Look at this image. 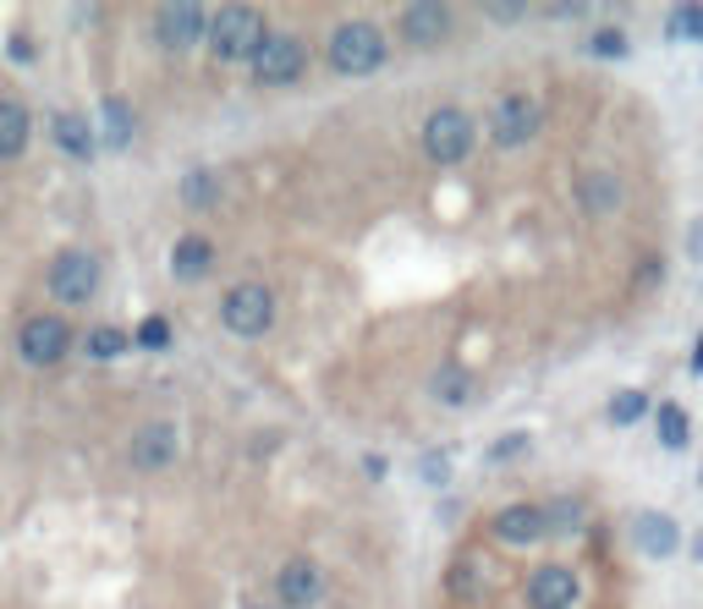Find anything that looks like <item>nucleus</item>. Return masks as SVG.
Masks as SVG:
<instances>
[{"instance_id":"nucleus-1","label":"nucleus","mask_w":703,"mask_h":609,"mask_svg":"<svg viewBox=\"0 0 703 609\" xmlns=\"http://www.w3.org/2000/svg\"><path fill=\"white\" fill-rule=\"evenodd\" d=\"M330 72L335 78H369L385 67V34L374 23H341L330 34Z\"/></svg>"},{"instance_id":"nucleus-2","label":"nucleus","mask_w":703,"mask_h":609,"mask_svg":"<svg viewBox=\"0 0 703 609\" xmlns=\"http://www.w3.org/2000/svg\"><path fill=\"white\" fill-rule=\"evenodd\" d=\"M264 18L253 12V7H220L215 18H209V50H215V61H226V67H237V61H253V50L264 45Z\"/></svg>"},{"instance_id":"nucleus-3","label":"nucleus","mask_w":703,"mask_h":609,"mask_svg":"<svg viewBox=\"0 0 703 609\" xmlns=\"http://www.w3.org/2000/svg\"><path fill=\"white\" fill-rule=\"evenodd\" d=\"M253 78L258 83H269V89H291V83H302L308 78V45L297 39V34H264V45L253 50Z\"/></svg>"},{"instance_id":"nucleus-4","label":"nucleus","mask_w":703,"mask_h":609,"mask_svg":"<svg viewBox=\"0 0 703 609\" xmlns=\"http://www.w3.org/2000/svg\"><path fill=\"white\" fill-rule=\"evenodd\" d=\"M473 138H479V127H473V116L457 111V105H440V111L424 122V154H429L435 165H462V160L473 154Z\"/></svg>"},{"instance_id":"nucleus-5","label":"nucleus","mask_w":703,"mask_h":609,"mask_svg":"<svg viewBox=\"0 0 703 609\" xmlns=\"http://www.w3.org/2000/svg\"><path fill=\"white\" fill-rule=\"evenodd\" d=\"M45 280H50V297H56V302L83 308V302L100 297V258L83 253V248H67V253H56V264H50Z\"/></svg>"},{"instance_id":"nucleus-6","label":"nucleus","mask_w":703,"mask_h":609,"mask_svg":"<svg viewBox=\"0 0 703 609\" xmlns=\"http://www.w3.org/2000/svg\"><path fill=\"white\" fill-rule=\"evenodd\" d=\"M220 324L231 330V335H242V341H253V335H264L269 324H275V291L269 286H231L226 297H220Z\"/></svg>"},{"instance_id":"nucleus-7","label":"nucleus","mask_w":703,"mask_h":609,"mask_svg":"<svg viewBox=\"0 0 703 609\" xmlns=\"http://www.w3.org/2000/svg\"><path fill=\"white\" fill-rule=\"evenodd\" d=\"M539 127H544V105L528 100V94H506V100L489 111V138H495L500 149H522L528 138H539Z\"/></svg>"},{"instance_id":"nucleus-8","label":"nucleus","mask_w":703,"mask_h":609,"mask_svg":"<svg viewBox=\"0 0 703 609\" xmlns=\"http://www.w3.org/2000/svg\"><path fill=\"white\" fill-rule=\"evenodd\" d=\"M18 346H23V357H28L34 368H56V363L72 352V330H67V319H56V313H34V319L23 324Z\"/></svg>"},{"instance_id":"nucleus-9","label":"nucleus","mask_w":703,"mask_h":609,"mask_svg":"<svg viewBox=\"0 0 703 609\" xmlns=\"http://www.w3.org/2000/svg\"><path fill=\"white\" fill-rule=\"evenodd\" d=\"M176 450H182V434H176V423H143L138 434H132V445H127V461H132V472H165L171 461H176Z\"/></svg>"},{"instance_id":"nucleus-10","label":"nucleus","mask_w":703,"mask_h":609,"mask_svg":"<svg viewBox=\"0 0 703 609\" xmlns=\"http://www.w3.org/2000/svg\"><path fill=\"white\" fill-rule=\"evenodd\" d=\"M154 39L165 50H193L198 39H209V12L193 7V0H182V7H160L154 12Z\"/></svg>"},{"instance_id":"nucleus-11","label":"nucleus","mask_w":703,"mask_h":609,"mask_svg":"<svg viewBox=\"0 0 703 609\" xmlns=\"http://www.w3.org/2000/svg\"><path fill=\"white\" fill-rule=\"evenodd\" d=\"M275 593H280L286 609H313V604H324V565L308 560V554L286 560L280 576H275Z\"/></svg>"},{"instance_id":"nucleus-12","label":"nucleus","mask_w":703,"mask_h":609,"mask_svg":"<svg viewBox=\"0 0 703 609\" xmlns=\"http://www.w3.org/2000/svg\"><path fill=\"white\" fill-rule=\"evenodd\" d=\"M528 604L533 609H572L577 604V576L566 565H539L528 582Z\"/></svg>"},{"instance_id":"nucleus-13","label":"nucleus","mask_w":703,"mask_h":609,"mask_svg":"<svg viewBox=\"0 0 703 609\" xmlns=\"http://www.w3.org/2000/svg\"><path fill=\"white\" fill-rule=\"evenodd\" d=\"M632 543H637L648 560H670V554L681 549V532H676V521H670L665 510H643V516L632 521Z\"/></svg>"},{"instance_id":"nucleus-14","label":"nucleus","mask_w":703,"mask_h":609,"mask_svg":"<svg viewBox=\"0 0 703 609\" xmlns=\"http://www.w3.org/2000/svg\"><path fill=\"white\" fill-rule=\"evenodd\" d=\"M446 34H451V12L435 7V0H424V7H407V12H402V39H407V45L429 50V45H440Z\"/></svg>"},{"instance_id":"nucleus-15","label":"nucleus","mask_w":703,"mask_h":609,"mask_svg":"<svg viewBox=\"0 0 703 609\" xmlns=\"http://www.w3.org/2000/svg\"><path fill=\"white\" fill-rule=\"evenodd\" d=\"M550 527H544V505H506L500 516H495V538L500 543H539Z\"/></svg>"},{"instance_id":"nucleus-16","label":"nucleus","mask_w":703,"mask_h":609,"mask_svg":"<svg viewBox=\"0 0 703 609\" xmlns=\"http://www.w3.org/2000/svg\"><path fill=\"white\" fill-rule=\"evenodd\" d=\"M577 198H583V209H588V215H615V209H621V198H626V187H621V176H615V171H588V176L577 182Z\"/></svg>"},{"instance_id":"nucleus-17","label":"nucleus","mask_w":703,"mask_h":609,"mask_svg":"<svg viewBox=\"0 0 703 609\" xmlns=\"http://www.w3.org/2000/svg\"><path fill=\"white\" fill-rule=\"evenodd\" d=\"M50 133H56V143H61L72 160H94V154H100V133H94V122H83V116H72V111H61V116L50 122Z\"/></svg>"},{"instance_id":"nucleus-18","label":"nucleus","mask_w":703,"mask_h":609,"mask_svg":"<svg viewBox=\"0 0 703 609\" xmlns=\"http://www.w3.org/2000/svg\"><path fill=\"white\" fill-rule=\"evenodd\" d=\"M209 269H215V242L209 237H182L171 248V275L176 280H204Z\"/></svg>"},{"instance_id":"nucleus-19","label":"nucleus","mask_w":703,"mask_h":609,"mask_svg":"<svg viewBox=\"0 0 703 609\" xmlns=\"http://www.w3.org/2000/svg\"><path fill=\"white\" fill-rule=\"evenodd\" d=\"M132 127H138L132 105H127L122 94H111V100L100 105V133H105L100 143H105V149H127V143H132Z\"/></svg>"},{"instance_id":"nucleus-20","label":"nucleus","mask_w":703,"mask_h":609,"mask_svg":"<svg viewBox=\"0 0 703 609\" xmlns=\"http://www.w3.org/2000/svg\"><path fill=\"white\" fill-rule=\"evenodd\" d=\"M28 111L18 100H0V160H18L28 149Z\"/></svg>"},{"instance_id":"nucleus-21","label":"nucleus","mask_w":703,"mask_h":609,"mask_svg":"<svg viewBox=\"0 0 703 609\" xmlns=\"http://www.w3.org/2000/svg\"><path fill=\"white\" fill-rule=\"evenodd\" d=\"M429 395L446 401V406H468V401H473V374L451 363V368H440V374L429 379Z\"/></svg>"},{"instance_id":"nucleus-22","label":"nucleus","mask_w":703,"mask_h":609,"mask_svg":"<svg viewBox=\"0 0 703 609\" xmlns=\"http://www.w3.org/2000/svg\"><path fill=\"white\" fill-rule=\"evenodd\" d=\"M182 204H187V209H215V204H220V182L193 165V171L182 176Z\"/></svg>"},{"instance_id":"nucleus-23","label":"nucleus","mask_w":703,"mask_h":609,"mask_svg":"<svg viewBox=\"0 0 703 609\" xmlns=\"http://www.w3.org/2000/svg\"><path fill=\"white\" fill-rule=\"evenodd\" d=\"M654 423H659V445H665V450H681V445H687V412H681L676 401H665V406L654 412Z\"/></svg>"},{"instance_id":"nucleus-24","label":"nucleus","mask_w":703,"mask_h":609,"mask_svg":"<svg viewBox=\"0 0 703 609\" xmlns=\"http://www.w3.org/2000/svg\"><path fill=\"white\" fill-rule=\"evenodd\" d=\"M83 346H89V357L111 363V357H122V352L132 346V335H122V330H111V324H105V330H89V341H83Z\"/></svg>"},{"instance_id":"nucleus-25","label":"nucleus","mask_w":703,"mask_h":609,"mask_svg":"<svg viewBox=\"0 0 703 609\" xmlns=\"http://www.w3.org/2000/svg\"><path fill=\"white\" fill-rule=\"evenodd\" d=\"M132 341H138L143 352H165V346H171V319H165V313H149V319L132 330Z\"/></svg>"},{"instance_id":"nucleus-26","label":"nucleus","mask_w":703,"mask_h":609,"mask_svg":"<svg viewBox=\"0 0 703 609\" xmlns=\"http://www.w3.org/2000/svg\"><path fill=\"white\" fill-rule=\"evenodd\" d=\"M643 412H648V395H643V390H621V395L610 401V423H615V428H626V423H637Z\"/></svg>"},{"instance_id":"nucleus-27","label":"nucleus","mask_w":703,"mask_h":609,"mask_svg":"<svg viewBox=\"0 0 703 609\" xmlns=\"http://www.w3.org/2000/svg\"><path fill=\"white\" fill-rule=\"evenodd\" d=\"M544 527H550V532H577V527H583V505H577V499L544 505Z\"/></svg>"},{"instance_id":"nucleus-28","label":"nucleus","mask_w":703,"mask_h":609,"mask_svg":"<svg viewBox=\"0 0 703 609\" xmlns=\"http://www.w3.org/2000/svg\"><path fill=\"white\" fill-rule=\"evenodd\" d=\"M665 28H670V39H703V7H676Z\"/></svg>"},{"instance_id":"nucleus-29","label":"nucleus","mask_w":703,"mask_h":609,"mask_svg":"<svg viewBox=\"0 0 703 609\" xmlns=\"http://www.w3.org/2000/svg\"><path fill=\"white\" fill-rule=\"evenodd\" d=\"M588 50L604 56V61H621V56H626V34H621V28H599V34L588 39Z\"/></svg>"},{"instance_id":"nucleus-30","label":"nucleus","mask_w":703,"mask_h":609,"mask_svg":"<svg viewBox=\"0 0 703 609\" xmlns=\"http://www.w3.org/2000/svg\"><path fill=\"white\" fill-rule=\"evenodd\" d=\"M418 478H424V483H446V478H451V456H446V450H429V456L418 461Z\"/></svg>"},{"instance_id":"nucleus-31","label":"nucleus","mask_w":703,"mask_h":609,"mask_svg":"<svg viewBox=\"0 0 703 609\" xmlns=\"http://www.w3.org/2000/svg\"><path fill=\"white\" fill-rule=\"evenodd\" d=\"M517 450H528V434H511V439H495V445H489V461H506V456H517Z\"/></svg>"},{"instance_id":"nucleus-32","label":"nucleus","mask_w":703,"mask_h":609,"mask_svg":"<svg viewBox=\"0 0 703 609\" xmlns=\"http://www.w3.org/2000/svg\"><path fill=\"white\" fill-rule=\"evenodd\" d=\"M489 18H495V23H517V18H522V7H489Z\"/></svg>"},{"instance_id":"nucleus-33","label":"nucleus","mask_w":703,"mask_h":609,"mask_svg":"<svg viewBox=\"0 0 703 609\" xmlns=\"http://www.w3.org/2000/svg\"><path fill=\"white\" fill-rule=\"evenodd\" d=\"M692 368H703V335H698V346H692Z\"/></svg>"},{"instance_id":"nucleus-34","label":"nucleus","mask_w":703,"mask_h":609,"mask_svg":"<svg viewBox=\"0 0 703 609\" xmlns=\"http://www.w3.org/2000/svg\"><path fill=\"white\" fill-rule=\"evenodd\" d=\"M692 554H698V560H703V532H698V543H692Z\"/></svg>"}]
</instances>
